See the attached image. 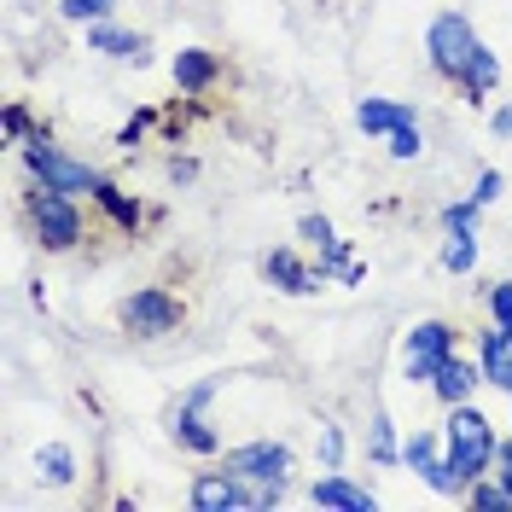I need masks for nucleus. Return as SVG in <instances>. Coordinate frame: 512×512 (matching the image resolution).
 Instances as JSON below:
<instances>
[{
    "label": "nucleus",
    "instance_id": "nucleus-13",
    "mask_svg": "<svg viewBox=\"0 0 512 512\" xmlns=\"http://www.w3.org/2000/svg\"><path fill=\"white\" fill-rule=\"evenodd\" d=\"M309 501H315V507H344V512H367L373 507V495L355 489V483H344V478H320Z\"/></svg>",
    "mask_w": 512,
    "mask_h": 512
},
{
    "label": "nucleus",
    "instance_id": "nucleus-29",
    "mask_svg": "<svg viewBox=\"0 0 512 512\" xmlns=\"http://www.w3.org/2000/svg\"><path fill=\"white\" fill-rule=\"evenodd\" d=\"M501 483H507V489H512V443L501 448Z\"/></svg>",
    "mask_w": 512,
    "mask_h": 512
},
{
    "label": "nucleus",
    "instance_id": "nucleus-10",
    "mask_svg": "<svg viewBox=\"0 0 512 512\" xmlns=\"http://www.w3.org/2000/svg\"><path fill=\"white\" fill-rule=\"evenodd\" d=\"M355 123L367 128V134H396V128L414 123V111H408V105H396V99H361Z\"/></svg>",
    "mask_w": 512,
    "mask_h": 512
},
{
    "label": "nucleus",
    "instance_id": "nucleus-8",
    "mask_svg": "<svg viewBox=\"0 0 512 512\" xmlns=\"http://www.w3.org/2000/svg\"><path fill=\"white\" fill-rule=\"evenodd\" d=\"M123 320L134 332H169V326H175V303H169L163 291H140V297L123 303Z\"/></svg>",
    "mask_w": 512,
    "mask_h": 512
},
{
    "label": "nucleus",
    "instance_id": "nucleus-7",
    "mask_svg": "<svg viewBox=\"0 0 512 512\" xmlns=\"http://www.w3.org/2000/svg\"><path fill=\"white\" fill-rule=\"evenodd\" d=\"M192 501L204 512H222V507H262V495H245L239 489V472H227V478H198L192 483Z\"/></svg>",
    "mask_w": 512,
    "mask_h": 512
},
{
    "label": "nucleus",
    "instance_id": "nucleus-14",
    "mask_svg": "<svg viewBox=\"0 0 512 512\" xmlns=\"http://www.w3.org/2000/svg\"><path fill=\"white\" fill-rule=\"evenodd\" d=\"M437 396H443V402H466V390H472V384H478V373H472V367H466V361H454V355H448L443 367H437Z\"/></svg>",
    "mask_w": 512,
    "mask_h": 512
},
{
    "label": "nucleus",
    "instance_id": "nucleus-9",
    "mask_svg": "<svg viewBox=\"0 0 512 512\" xmlns=\"http://www.w3.org/2000/svg\"><path fill=\"white\" fill-rule=\"evenodd\" d=\"M483 379L512 390V320H501V332H483Z\"/></svg>",
    "mask_w": 512,
    "mask_h": 512
},
{
    "label": "nucleus",
    "instance_id": "nucleus-11",
    "mask_svg": "<svg viewBox=\"0 0 512 512\" xmlns=\"http://www.w3.org/2000/svg\"><path fill=\"white\" fill-rule=\"evenodd\" d=\"M204 402H210V384H198L187 402L175 408V437H187L192 448H216V437H210V431H204V419H198V408H204Z\"/></svg>",
    "mask_w": 512,
    "mask_h": 512
},
{
    "label": "nucleus",
    "instance_id": "nucleus-12",
    "mask_svg": "<svg viewBox=\"0 0 512 512\" xmlns=\"http://www.w3.org/2000/svg\"><path fill=\"white\" fill-rule=\"evenodd\" d=\"M402 454H408V466H414V472H425V483H431V489H443V495L454 489V472H448V460H437L431 437H414Z\"/></svg>",
    "mask_w": 512,
    "mask_h": 512
},
{
    "label": "nucleus",
    "instance_id": "nucleus-18",
    "mask_svg": "<svg viewBox=\"0 0 512 512\" xmlns=\"http://www.w3.org/2000/svg\"><path fill=\"white\" fill-rule=\"evenodd\" d=\"M210 70H216V64L204 59V53H181V59H175V82H181V88H204Z\"/></svg>",
    "mask_w": 512,
    "mask_h": 512
},
{
    "label": "nucleus",
    "instance_id": "nucleus-4",
    "mask_svg": "<svg viewBox=\"0 0 512 512\" xmlns=\"http://www.w3.org/2000/svg\"><path fill=\"white\" fill-rule=\"evenodd\" d=\"M448 361V326L443 320H425L408 332V355H402V367H408V379H437V367Z\"/></svg>",
    "mask_w": 512,
    "mask_h": 512
},
{
    "label": "nucleus",
    "instance_id": "nucleus-22",
    "mask_svg": "<svg viewBox=\"0 0 512 512\" xmlns=\"http://www.w3.org/2000/svg\"><path fill=\"white\" fill-rule=\"evenodd\" d=\"M373 454H379V460H390V454H396V443H390V419H373Z\"/></svg>",
    "mask_w": 512,
    "mask_h": 512
},
{
    "label": "nucleus",
    "instance_id": "nucleus-20",
    "mask_svg": "<svg viewBox=\"0 0 512 512\" xmlns=\"http://www.w3.org/2000/svg\"><path fill=\"white\" fill-rule=\"evenodd\" d=\"M460 82H466V88H472V94H483V88H489V82H495V53H489V47H478V59H472V70H466V76H460Z\"/></svg>",
    "mask_w": 512,
    "mask_h": 512
},
{
    "label": "nucleus",
    "instance_id": "nucleus-25",
    "mask_svg": "<svg viewBox=\"0 0 512 512\" xmlns=\"http://www.w3.org/2000/svg\"><path fill=\"white\" fill-rule=\"evenodd\" d=\"M105 0H64V18H99Z\"/></svg>",
    "mask_w": 512,
    "mask_h": 512
},
{
    "label": "nucleus",
    "instance_id": "nucleus-6",
    "mask_svg": "<svg viewBox=\"0 0 512 512\" xmlns=\"http://www.w3.org/2000/svg\"><path fill=\"white\" fill-rule=\"evenodd\" d=\"M30 169L47 181V187H59V192H99V181L82 169V163L59 158V152H53V146H41V140L30 146Z\"/></svg>",
    "mask_w": 512,
    "mask_h": 512
},
{
    "label": "nucleus",
    "instance_id": "nucleus-16",
    "mask_svg": "<svg viewBox=\"0 0 512 512\" xmlns=\"http://www.w3.org/2000/svg\"><path fill=\"white\" fill-rule=\"evenodd\" d=\"M94 47L99 53H111V59H146V41L140 35H123V30H94Z\"/></svg>",
    "mask_w": 512,
    "mask_h": 512
},
{
    "label": "nucleus",
    "instance_id": "nucleus-3",
    "mask_svg": "<svg viewBox=\"0 0 512 512\" xmlns=\"http://www.w3.org/2000/svg\"><path fill=\"white\" fill-rule=\"evenodd\" d=\"M227 466H233L239 478L262 483V501L274 507V501H280V483H286L291 454H286L280 443H251V448H239V454H227Z\"/></svg>",
    "mask_w": 512,
    "mask_h": 512
},
{
    "label": "nucleus",
    "instance_id": "nucleus-1",
    "mask_svg": "<svg viewBox=\"0 0 512 512\" xmlns=\"http://www.w3.org/2000/svg\"><path fill=\"white\" fill-rule=\"evenodd\" d=\"M489 454H495V443H489V419L472 414V408H460V414L448 419V472H454V483L483 478Z\"/></svg>",
    "mask_w": 512,
    "mask_h": 512
},
{
    "label": "nucleus",
    "instance_id": "nucleus-23",
    "mask_svg": "<svg viewBox=\"0 0 512 512\" xmlns=\"http://www.w3.org/2000/svg\"><path fill=\"white\" fill-rule=\"evenodd\" d=\"M99 198L111 204V216H117V222H128V227H134V216H140V210H134L128 198H117V192H111V187H99Z\"/></svg>",
    "mask_w": 512,
    "mask_h": 512
},
{
    "label": "nucleus",
    "instance_id": "nucleus-21",
    "mask_svg": "<svg viewBox=\"0 0 512 512\" xmlns=\"http://www.w3.org/2000/svg\"><path fill=\"white\" fill-rule=\"evenodd\" d=\"M390 158H419V128H414V123L390 134Z\"/></svg>",
    "mask_w": 512,
    "mask_h": 512
},
{
    "label": "nucleus",
    "instance_id": "nucleus-15",
    "mask_svg": "<svg viewBox=\"0 0 512 512\" xmlns=\"http://www.w3.org/2000/svg\"><path fill=\"white\" fill-rule=\"evenodd\" d=\"M478 262V245H472V227H448V245H443V268L466 274Z\"/></svg>",
    "mask_w": 512,
    "mask_h": 512
},
{
    "label": "nucleus",
    "instance_id": "nucleus-19",
    "mask_svg": "<svg viewBox=\"0 0 512 512\" xmlns=\"http://www.w3.org/2000/svg\"><path fill=\"white\" fill-rule=\"evenodd\" d=\"M41 472H47L53 483H70V478H76V460H70V448L47 443V448H41Z\"/></svg>",
    "mask_w": 512,
    "mask_h": 512
},
{
    "label": "nucleus",
    "instance_id": "nucleus-5",
    "mask_svg": "<svg viewBox=\"0 0 512 512\" xmlns=\"http://www.w3.org/2000/svg\"><path fill=\"white\" fill-rule=\"evenodd\" d=\"M64 198H70V192L41 187V192H35V204H30V210H35V227H41V239H47L53 251L76 245V233H82V227H76V210H70Z\"/></svg>",
    "mask_w": 512,
    "mask_h": 512
},
{
    "label": "nucleus",
    "instance_id": "nucleus-2",
    "mask_svg": "<svg viewBox=\"0 0 512 512\" xmlns=\"http://www.w3.org/2000/svg\"><path fill=\"white\" fill-rule=\"evenodd\" d=\"M431 59H437V70H448V76H466V70H472L478 35H472V24H466L460 12H443V18L431 24Z\"/></svg>",
    "mask_w": 512,
    "mask_h": 512
},
{
    "label": "nucleus",
    "instance_id": "nucleus-27",
    "mask_svg": "<svg viewBox=\"0 0 512 512\" xmlns=\"http://www.w3.org/2000/svg\"><path fill=\"white\" fill-rule=\"evenodd\" d=\"M495 192H501V175H495V169H483V181H478V192H472V198H478V204H489Z\"/></svg>",
    "mask_w": 512,
    "mask_h": 512
},
{
    "label": "nucleus",
    "instance_id": "nucleus-30",
    "mask_svg": "<svg viewBox=\"0 0 512 512\" xmlns=\"http://www.w3.org/2000/svg\"><path fill=\"white\" fill-rule=\"evenodd\" d=\"M489 123H495V134H512V111H495Z\"/></svg>",
    "mask_w": 512,
    "mask_h": 512
},
{
    "label": "nucleus",
    "instance_id": "nucleus-17",
    "mask_svg": "<svg viewBox=\"0 0 512 512\" xmlns=\"http://www.w3.org/2000/svg\"><path fill=\"white\" fill-rule=\"evenodd\" d=\"M268 274H274L286 291H315V274H309V268H297V256H286V251L268 256Z\"/></svg>",
    "mask_w": 512,
    "mask_h": 512
},
{
    "label": "nucleus",
    "instance_id": "nucleus-26",
    "mask_svg": "<svg viewBox=\"0 0 512 512\" xmlns=\"http://www.w3.org/2000/svg\"><path fill=\"white\" fill-rule=\"evenodd\" d=\"M303 239H315V245H332V222H326V216H309V222H303Z\"/></svg>",
    "mask_w": 512,
    "mask_h": 512
},
{
    "label": "nucleus",
    "instance_id": "nucleus-28",
    "mask_svg": "<svg viewBox=\"0 0 512 512\" xmlns=\"http://www.w3.org/2000/svg\"><path fill=\"white\" fill-rule=\"evenodd\" d=\"M489 309L501 320H512V286H495V297H489Z\"/></svg>",
    "mask_w": 512,
    "mask_h": 512
},
{
    "label": "nucleus",
    "instance_id": "nucleus-24",
    "mask_svg": "<svg viewBox=\"0 0 512 512\" xmlns=\"http://www.w3.org/2000/svg\"><path fill=\"white\" fill-rule=\"evenodd\" d=\"M320 454H326V466H338V454H344V437H338V425H326V431H320Z\"/></svg>",
    "mask_w": 512,
    "mask_h": 512
}]
</instances>
